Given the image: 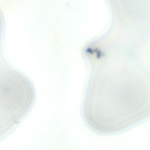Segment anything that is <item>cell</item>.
<instances>
[{
	"label": "cell",
	"mask_w": 150,
	"mask_h": 150,
	"mask_svg": "<svg viewBox=\"0 0 150 150\" xmlns=\"http://www.w3.org/2000/svg\"><path fill=\"white\" fill-rule=\"evenodd\" d=\"M143 47L132 41L112 40L85 47L91 73L82 116L97 134H119L149 117L150 73Z\"/></svg>",
	"instance_id": "cell-1"
}]
</instances>
